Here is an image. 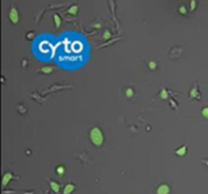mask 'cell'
I'll use <instances>...</instances> for the list:
<instances>
[{"instance_id":"obj_1","label":"cell","mask_w":208,"mask_h":194,"mask_svg":"<svg viewBox=\"0 0 208 194\" xmlns=\"http://www.w3.org/2000/svg\"><path fill=\"white\" fill-rule=\"evenodd\" d=\"M90 138L95 146H98V148L102 146V145L104 143V134L100 127H92L90 131Z\"/></svg>"},{"instance_id":"obj_19","label":"cell","mask_w":208,"mask_h":194,"mask_svg":"<svg viewBox=\"0 0 208 194\" xmlns=\"http://www.w3.org/2000/svg\"><path fill=\"white\" fill-rule=\"evenodd\" d=\"M170 102L171 103V107H173L174 109H176V105H175V104H176V102H175L173 99H171V100H170Z\"/></svg>"},{"instance_id":"obj_5","label":"cell","mask_w":208,"mask_h":194,"mask_svg":"<svg viewBox=\"0 0 208 194\" xmlns=\"http://www.w3.org/2000/svg\"><path fill=\"white\" fill-rule=\"evenodd\" d=\"M74 189H75L74 184L73 183H68V184H66V185L64 186L63 193H62V194H70V193H72L74 191Z\"/></svg>"},{"instance_id":"obj_6","label":"cell","mask_w":208,"mask_h":194,"mask_svg":"<svg viewBox=\"0 0 208 194\" xmlns=\"http://www.w3.org/2000/svg\"><path fill=\"white\" fill-rule=\"evenodd\" d=\"M9 18L11 19V22L13 23H16L18 22V14H17V11H16V9L12 8L11 11H10V14H9Z\"/></svg>"},{"instance_id":"obj_8","label":"cell","mask_w":208,"mask_h":194,"mask_svg":"<svg viewBox=\"0 0 208 194\" xmlns=\"http://www.w3.org/2000/svg\"><path fill=\"white\" fill-rule=\"evenodd\" d=\"M55 172H56V174H57L59 177H62L64 175V173H65V167L63 165H58L57 167H56Z\"/></svg>"},{"instance_id":"obj_12","label":"cell","mask_w":208,"mask_h":194,"mask_svg":"<svg viewBox=\"0 0 208 194\" xmlns=\"http://www.w3.org/2000/svg\"><path fill=\"white\" fill-rule=\"evenodd\" d=\"M201 115H202L203 118L208 120V106L203 107V108L201 109Z\"/></svg>"},{"instance_id":"obj_16","label":"cell","mask_w":208,"mask_h":194,"mask_svg":"<svg viewBox=\"0 0 208 194\" xmlns=\"http://www.w3.org/2000/svg\"><path fill=\"white\" fill-rule=\"evenodd\" d=\"M148 68H149L150 70L156 69V63L154 61H150L149 63H148Z\"/></svg>"},{"instance_id":"obj_10","label":"cell","mask_w":208,"mask_h":194,"mask_svg":"<svg viewBox=\"0 0 208 194\" xmlns=\"http://www.w3.org/2000/svg\"><path fill=\"white\" fill-rule=\"evenodd\" d=\"M77 11H78V6L77 5H72L67 9V12L69 13V14H73V15L77 14Z\"/></svg>"},{"instance_id":"obj_17","label":"cell","mask_w":208,"mask_h":194,"mask_svg":"<svg viewBox=\"0 0 208 194\" xmlns=\"http://www.w3.org/2000/svg\"><path fill=\"white\" fill-rule=\"evenodd\" d=\"M179 12L181 13V14H186L187 13V8L185 5H181L179 7Z\"/></svg>"},{"instance_id":"obj_15","label":"cell","mask_w":208,"mask_h":194,"mask_svg":"<svg viewBox=\"0 0 208 194\" xmlns=\"http://www.w3.org/2000/svg\"><path fill=\"white\" fill-rule=\"evenodd\" d=\"M41 71L43 72V73H46V74H48V73H51L52 71H53V67H43L42 69H41Z\"/></svg>"},{"instance_id":"obj_14","label":"cell","mask_w":208,"mask_h":194,"mask_svg":"<svg viewBox=\"0 0 208 194\" xmlns=\"http://www.w3.org/2000/svg\"><path fill=\"white\" fill-rule=\"evenodd\" d=\"M111 38H112L111 32L109 31V30H106L105 33H104V35H103V39H105V40H109V39H111Z\"/></svg>"},{"instance_id":"obj_4","label":"cell","mask_w":208,"mask_h":194,"mask_svg":"<svg viewBox=\"0 0 208 194\" xmlns=\"http://www.w3.org/2000/svg\"><path fill=\"white\" fill-rule=\"evenodd\" d=\"M187 145H184L182 146H180V148H178L175 149V155L178 156H184L187 153Z\"/></svg>"},{"instance_id":"obj_7","label":"cell","mask_w":208,"mask_h":194,"mask_svg":"<svg viewBox=\"0 0 208 194\" xmlns=\"http://www.w3.org/2000/svg\"><path fill=\"white\" fill-rule=\"evenodd\" d=\"M49 182H50L51 189L55 193H58L59 191H60V184H59L58 182H55V181H53V180H49Z\"/></svg>"},{"instance_id":"obj_3","label":"cell","mask_w":208,"mask_h":194,"mask_svg":"<svg viewBox=\"0 0 208 194\" xmlns=\"http://www.w3.org/2000/svg\"><path fill=\"white\" fill-rule=\"evenodd\" d=\"M197 85H198L196 83V85H194L193 88L190 89L189 96H190V98H192V99L201 100V93H200V92H199V89H198V86H197Z\"/></svg>"},{"instance_id":"obj_18","label":"cell","mask_w":208,"mask_h":194,"mask_svg":"<svg viewBox=\"0 0 208 194\" xmlns=\"http://www.w3.org/2000/svg\"><path fill=\"white\" fill-rule=\"evenodd\" d=\"M196 4H197V2L195 1V0L190 1V10H194V9L196 8Z\"/></svg>"},{"instance_id":"obj_11","label":"cell","mask_w":208,"mask_h":194,"mask_svg":"<svg viewBox=\"0 0 208 194\" xmlns=\"http://www.w3.org/2000/svg\"><path fill=\"white\" fill-rule=\"evenodd\" d=\"M160 98L164 99V100H166V99L169 98V93H168V89H161L160 93Z\"/></svg>"},{"instance_id":"obj_9","label":"cell","mask_w":208,"mask_h":194,"mask_svg":"<svg viewBox=\"0 0 208 194\" xmlns=\"http://www.w3.org/2000/svg\"><path fill=\"white\" fill-rule=\"evenodd\" d=\"M53 21H54V22H55L56 28H59V26H61L62 21H61V18H60V15H59V14H54V15H53Z\"/></svg>"},{"instance_id":"obj_2","label":"cell","mask_w":208,"mask_h":194,"mask_svg":"<svg viewBox=\"0 0 208 194\" xmlns=\"http://www.w3.org/2000/svg\"><path fill=\"white\" fill-rule=\"evenodd\" d=\"M170 192H171V188L168 184H160L156 189V194H170Z\"/></svg>"},{"instance_id":"obj_20","label":"cell","mask_w":208,"mask_h":194,"mask_svg":"<svg viewBox=\"0 0 208 194\" xmlns=\"http://www.w3.org/2000/svg\"><path fill=\"white\" fill-rule=\"evenodd\" d=\"M201 162H202L203 164H205V165L208 167V159H203V160H201Z\"/></svg>"},{"instance_id":"obj_22","label":"cell","mask_w":208,"mask_h":194,"mask_svg":"<svg viewBox=\"0 0 208 194\" xmlns=\"http://www.w3.org/2000/svg\"><path fill=\"white\" fill-rule=\"evenodd\" d=\"M45 194H49V191H46V192H45Z\"/></svg>"},{"instance_id":"obj_13","label":"cell","mask_w":208,"mask_h":194,"mask_svg":"<svg viewBox=\"0 0 208 194\" xmlns=\"http://www.w3.org/2000/svg\"><path fill=\"white\" fill-rule=\"evenodd\" d=\"M125 95H126L127 98H132V97H133V95H134L133 89H132L131 88H128L126 91H125Z\"/></svg>"},{"instance_id":"obj_21","label":"cell","mask_w":208,"mask_h":194,"mask_svg":"<svg viewBox=\"0 0 208 194\" xmlns=\"http://www.w3.org/2000/svg\"><path fill=\"white\" fill-rule=\"evenodd\" d=\"M31 37H32V38H33V37H34V34H33V33H29V34L26 35V38H28V39H29V38H31Z\"/></svg>"}]
</instances>
